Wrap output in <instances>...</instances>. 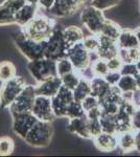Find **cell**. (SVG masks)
<instances>
[{
	"label": "cell",
	"instance_id": "42",
	"mask_svg": "<svg viewBox=\"0 0 140 157\" xmlns=\"http://www.w3.org/2000/svg\"><path fill=\"white\" fill-rule=\"evenodd\" d=\"M107 64H108L109 70H111V71H119L121 66H123V62L118 56H116V57L107 60Z\"/></svg>",
	"mask_w": 140,
	"mask_h": 157
},
{
	"label": "cell",
	"instance_id": "9",
	"mask_svg": "<svg viewBox=\"0 0 140 157\" xmlns=\"http://www.w3.org/2000/svg\"><path fill=\"white\" fill-rule=\"evenodd\" d=\"M67 58L71 61L74 70L78 73H82L86 69L90 68L91 65V52L85 48L83 42L76 43L71 46L68 50Z\"/></svg>",
	"mask_w": 140,
	"mask_h": 157
},
{
	"label": "cell",
	"instance_id": "31",
	"mask_svg": "<svg viewBox=\"0 0 140 157\" xmlns=\"http://www.w3.org/2000/svg\"><path fill=\"white\" fill-rule=\"evenodd\" d=\"M61 80H62V85L67 87L68 89L73 90L74 88L78 86V82L81 80V75L78 71H72L69 72L67 75L61 77Z\"/></svg>",
	"mask_w": 140,
	"mask_h": 157
},
{
	"label": "cell",
	"instance_id": "11",
	"mask_svg": "<svg viewBox=\"0 0 140 157\" xmlns=\"http://www.w3.org/2000/svg\"><path fill=\"white\" fill-rule=\"evenodd\" d=\"M12 117H13V123H12L13 131H14V133L16 135L23 139L27 135V133L32 129V126L39 121L32 112L18 113V114L12 115Z\"/></svg>",
	"mask_w": 140,
	"mask_h": 157
},
{
	"label": "cell",
	"instance_id": "7",
	"mask_svg": "<svg viewBox=\"0 0 140 157\" xmlns=\"http://www.w3.org/2000/svg\"><path fill=\"white\" fill-rule=\"evenodd\" d=\"M36 87L32 85H26L21 91L16 100L9 107L11 115L18 114L23 112H32L36 98Z\"/></svg>",
	"mask_w": 140,
	"mask_h": 157
},
{
	"label": "cell",
	"instance_id": "12",
	"mask_svg": "<svg viewBox=\"0 0 140 157\" xmlns=\"http://www.w3.org/2000/svg\"><path fill=\"white\" fill-rule=\"evenodd\" d=\"M25 3V0H4L0 4V26L15 24L16 13Z\"/></svg>",
	"mask_w": 140,
	"mask_h": 157
},
{
	"label": "cell",
	"instance_id": "14",
	"mask_svg": "<svg viewBox=\"0 0 140 157\" xmlns=\"http://www.w3.org/2000/svg\"><path fill=\"white\" fill-rule=\"evenodd\" d=\"M98 41L99 45L97 52H95L98 58H101L104 60H109L111 58H114L118 56L119 47L117 45V40H113L111 38H108L106 36L98 34Z\"/></svg>",
	"mask_w": 140,
	"mask_h": 157
},
{
	"label": "cell",
	"instance_id": "51",
	"mask_svg": "<svg viewBox=\"0 0 140 157\" xmlns=\"http://www.w3.org/2000/svg\"><path fill=\"white\" fill-rule=\"evenodd\" d=\"M136 66H137V69H138V71L140 72V60L136 62Z\"/></svg>",
	"mask_w": 140,
	"mask_h": 157
},
{
	"label": "cell",
	"instance_id": "28",
	"mask_svg": "<svg viewBox=\"0 0 140 157\" xmlns=\"http://www.w3.org/2000/svg\"><path fill=\"white\" fill-rule=\"evenodd\" d=\"M90 70H91V73H92L93 77L104 78L107 73L109 72V68H108V64H107V61L97 57V59L91 62Z\"/></svg>",
	"mask_w": 140,
	"mask_h": 157
},
{
	"label": "cell",
	"instance_id": "25",
	"mask_svg": "<svg viewBox=\"0 0 140 157\" xmlns=\"http://www.w3.org/2000/svg\"><path fill=\"white\" fill-rule=\"evenodd\" d=\"M17 75L16 66L11 61H1L0 62V81L6 82L7 80H11L12 78Z\"/></svg>",
	"mask_w": 140,
	"mask_h": 157
},
{
	"label": "cell",
	"instance_id": "35",
	"mask_svg": "<svg viewBox=\"0 0 140 157\" xmlns=\"http://www.w3.org/2000/svg\"><path fill=\"white\" fill-rule=\"evenodd\" d=\"M99 106L101 108L103 114H109V115H115L118 112L119 105L114 102L108 100H103L99 102Z\"/></svg>",
	"mask_w": 140,
	"mask_h": 157
},
{
	"label": "cell",
	"instance_id": "15",
	"mask_svg": "<svg viewBox=\"0 0 140 157\" xmlns=\"http://www.w3.org/2000/svg\"><path fill=\"white\" fill-rule=\"evenodd\" d=\"M61 86H62V80L59 75H57V77H53L42 83H39L36 86V94L44 95V97L51 98L58 93Z\"/></svg>",
	"mask_w": 140,
	"mask_h": 157
},
{
	"label": "cell",
	"instance_id": "32",
	"mask_svg": "<svg viewBox=\"0 0 140 157\" xmlns=\"http://www.w3.org/2000/svg\"><path fill=\"white\" fill-rule=\"evenodd\" d=\"M15 141L9 136L0 137V156H9L14 152Z\"/></svg>",
	"mask_w": 140,
	"mask_h": 157
},
{
	"label": "cell",
	"instance_id": "13",
	"mask_svg": "<svg viewBox=\"0 0 140 157\" xmlns=\"http://www.w3.org/2000/svg\"><path fill=\"white\" fill-rule=\"evenodd\" d=\"M32 113L39 121L51 123L55 118L51 107V98L44 95H36Z\"/></svg>",
	"mask_w": 140,
	"mask_h": 157
},
{
	"label": "cell",
	"instance_id": "24",
	"mask_svg": "<svg viewBox=\"0 0 140 157\" xmlns=\"http://www.w3.org/2000/svg\"><path fill=\"white\" fill-rule=\"evenodd\" d=\"M121 29H121L116 22L112 21V20H109V19H106L105 23H104L103 27H101L99 34L108 38H111V39H113V40H117Z\"/></svg>",
	"mask_w": 140,
	"mask_h": 157
},
{
	"label": "cell",
	"instance_id": "34",
	"mask_svg": "<svg viewBox=\"0 0 140 157\" xmlns=\"http://www.w3.org/2000/svg\"><path fill=\"white\" fill-rule=\"evenodd\" d=\"M51 107L55 118L66 117V108H67V105L65 103H63L57 95L51 98Z\"/></svg>",
	"mask_w": 140,
	"mask_h": 157
},
{
	"label": "cell",
	"instance_id": "20",
	"mask_svg": "<svg viewBox=\"0 0 140 157\" xmlns=\"http://www.w3.org/2000/svg\"><path fill=\"white\" fill-rule=\"evenodd\" d=\"M117 45L119 48H136L140 47L138 39L135 34V30L121 29L120 34L117 38Z\"/></svg>",
	"mask_w": 140,
	"mask_h": 157
},
{
	"label": "cell",
	"instance_id": "10",
	"mask_svg": "<svg viewBox=\"0 0 140 157\" xmlns=\"http://www.w3.org/2000/svg\"><path fill=\"white\" fill-rule=\"evenodd\" d=\"M87 0H55L48 13L53 18H65L82 10Z\"/></svg>",
	"mask_w": 140,
	"mask_h": 157
},
{
	"label": "cell",
	"instance_id": "44",
	"mask_svg": "<svg viewBox=\"0 0 140 157\" xmlns=\"http://www.w3.org/2000/svg\"><path fill=\"white\" fill-rule=\"evenodd\" d=\"M131 123H132V129H133V131L140 130V108H137L134 111L131 118Z\"/></svg>",
	"mask_w": 140,
	"mask_h": 157
},
{
	"label": "cell",
	"instance_id": "27",
	"mask_svg": "<svg viewBox=\"0 0 140 157\" xmlns=\"http://www.w3.org/2000/svg\"><path fill=\"white\" fill-rule=\"evenodd\" d=\"M118 57L123 63H136L140 60V47L136 48H119Z\"/></svg>",
	"mask_w": 140,
	"mask_h": 157
},
{
	"label": "cell",
	"instance_id": "47",
	"mask_svg": "<svg viewBox=\"0 0 140 157\" xmlns=\"http://www.w3.org/2000/svg\"><path fill=\"white\" fill-rule=\"evenodd\" d=\"M135 135V150L140 153V130L134 131Z\"/></svg>",
	"mask_w": 140,
	"mask_h": 157
},
{
	"label": "cell",
	"instance_id": "26",
	"mask_svg": "<svg viewBox=\"0 0 140 157\" xmlns=\"http://www.w3.org/2000/svg\"><path fill=\"white\" fill-rule=\"evenodd\" d=\"M116 86L123 93L135 92L136 90H138L136 81L133 75H121Z\"/></svg>",
	"mask_w": 140,
	"mask_h": 157
},
{
	"label": "cell",
	"instance_id": "45",
	"mask_svg": "<svg viewBox=\"0 0 140 157\" xmlns=\"http://www.w3.org/2000/svg\"><path fill=\"white\" fill-rule=\"evenodd\" d=\"M101 114H103V112H101L100 106H97V107H94L92 109H90V110L86 111L87 118H100Z\"/></svg>",
	"mask_w": 140,
	"mask_h": 157
},
{
	"label": "cell",
	"instance_id": "50",
	"mask_svg": "<svg viewBox=\"0 0 140 157\" xmlns=\"http://www.w3.org/2000/svg\"><path fill=\"white\" fill-rule=\"evenodd\" d=\"M26 2H28V3H32V4H37L38 6V2H39V0H25Z\"/></svg>",
	"mask_w": 140,
	"mask_h": 157
},
{
	"label": "cell",
	"instance_id": "29",
	"mask_svg": "<svg viewBox=\"0 0 140 157\" xmlns=\"http://www.w3.org/2000/svg\"><path fill=\"white\" fill-rule=\"evenodd\" d=\"M86 114L85 110H84L82 103L78 102V101H72L67 105L66 108V118H73V117H81Z\"/></svg>",
	"mask_w": 140,
	"mask_h": 157
},
{
	"label": "cell",
	"instance_id": "2",
	"mask_svg": "<svg viewBox=\"0 0 140 157\" xmlns=\"http://www.w3.org/2000/svg\"><path fill=\"white\" fill-rule=\"evenodd\" d=\"M64 26L55 22L51 34L46 40L44 58L58 61L62 58H67L69 46L65 41L64 38Z\"/></svg>",
	"mask_w": 140,
	"mask_h": 157
},
{
	"label": "cell",
	"instance_id": "41",
	"mask_svg": "<svg viewBox=\"0 0 140 157\" xmlns=\"http://www.w3.org/2000/svg\"><path fill=\"white\" fill-rule=\"evenodd\" d=\"M81 103H82V106H83L84 110H85V112L88 110H90V109L94 108V107H97V106H99L98 98L93 97V95H91V94H89L88 97H86Z\"/></svg>",
	"mask_w": 140,
	"mask_h": 157
},
{
	"label": "cell",
	"instance_id": "36",
	"mask_svg": "<svg viewBox=\"0 0 140 157\" xmlns=\"http://www.w3.org/2000/svg\"><path fill=\"white\" fill-rule=\"evenodd\" d=\"M120 1L121 0H91L90 6H92L94 7H96L97 10H100V11L104 12L106 10L116 6Z\"/></svg>",
	"mask_w": 140,
	"mask_h": 157
},
{
	"label": "cell",
	"instance_id": "37",
	"mask_svg": "<svg viewBox=\"0 0 140 157\" xmlns=\"http://www.w3.org/2000/svg\"><path fill=\"white\" fill-rule=\"evenodd\" d=\"M83 44L85 48L90 52H94L95 54L97 52L99 41L97 35H93V36H86L83 40Z\"/></svg>",
	"mask_w": 140,
	"mask_h": 157
},
{
	"label": "cell",
	"instance_id": "43",
	"mask_svg": "<svg viewBox=\"0 0 140 157\" xmlns=\"http://www.w3.org/2000/svg\"><path fill=\"white\" fill-rule=\"evenodd\" d=\"M120 77H121V75H120V72H119V71H111V70H109V72L107 73L104 78H105V80L111 86H114V85H116L117 83H118Z\"/></svg>",
	"mask_w": 140,
	"mask_h": 157
},
{
	"label": "cell",
	"instance_id": "5",
	"mask_svg": "<svg viewBox=\"0 0 140 157\" xmlns=\"http://www.w3.org/2000/svg\"><path fill=\"white\" fill-rule=\"evenodd\" d=\"M27 69L38 84L58 75L57 61L47 59V58L29 61L27 63Z\"/></svg>",
	"mask_w": 140,
	"mask_h": 157
},
{
	"label": "cell",
	"instance_id": "49",
	"mask_svg": "<svg viewBox=\"0 0 140 157\" xmlns=\"http://www.w3.org/2000/svg\"><path fill=\"white\" fill-rule=\"evenodd\" d=\"M135 34H136L137 39H138V42H139V45H140V26H138L136 29H135Z\"/></svg>",
	"mask_w": 140,
	"mask_h": 157
},
{
	"label": "cell",
	"instance_id": "22",
	"mask_svg": "<svg viewBox=\"0 0 140 157\" xmlns=\"http://www.w3.org/2000/svg\"><path fill=\"white\" fill-rule=\"evenodd\" d=\"M118 147L123 153H130L135 150V135L134 131H128L117 135Z\"/></svg>",
	"mask_w": 140,
	"mask_h": 157
},
{
	"label": "cell",
	"instance_id": "48",
	"mask_svg": "<svg viewBox=\"0 0 140 157\" xmlns=\"http://www.w3.org/2000/svg\"><path fill=\"white\" fill-rule=\"evenodd\" d=\"M135 81H136V84H137V87H138V89L140 90V72L137 73L136 75H135Z\"/></svg>",
	"mask_w": 140,
	"mask_h": 157
},
{
	"label": "cell",
	"instance_id": "18",
	"mask_svg": "<svg viewBox=\"0 0 140 157\" xmlns=\"http://www.w3.org/2000/svg\"><path fill=\"white\" fill-rule=\"evenodd\" d=\"M38 6L37 4L32 3H26L24 4L21 9L16 13L15 16V24L19 25V26H24L32 20L36 15L38 14Z\"/></svg>",
	"mask_w": 140,
	"mask_h": 157
},
{
	"label": "cell",
	"instance_id": "1",
	"mask_svg": "<svg viewBox=\"0 0 140 157\" xmlns=\"http://www.w3.org/2000/svg\"><path fill=\"white\" fill-rule=\"evenodd\" d=\"M55 22L57 21L50 17L37 14L28 23L22 26L21 32L24 34V36L35 41H46L51 34Z\"/></svg>",
	"mask_w": 140,
	"mask_h": 157
},
{
	"label": "cell",
	"instance_id": "6",
	"mask_svg": "<svg viewBox=\"0 0 140 157\" xmlns=\"http://www.w3.org/2000/svg\"><path fill=\"white\" fill-rule=\"evenodd\" d=\"M25 86L26 82L20 75H16L11 80L2 82L0 87V107L2 109H9L12 103L25 88Z\"/></svg>",
	"mask_w": 140,
	"mask_h": 157
},
{
	"label": "cell",
	"instance_id": "38",
	"mask_svg": "<svg viewBox=\"0 0 140 157\" xmlns=\"http://www.w3.org/2000/svg\"><path fill=\"white\" fill-rule=\"evenodd\" d=\"M88 131L91 138L95 137L96 135L103 132L99 118H88Z\"/></svg>",
	"mask_w": 140,
	"mask_h": 157
},
{
	"label": "cell",
	"instance_id": "39",
	"mask_svg": "<svg viewBox=\"0 0 140 157\" xmlns=\"http://www.w3.org/2000/svg\"><path fill=\"white\" fill-rule=\"evenodd\" d=\"M55 95H57L63 103H65L66 105H68V104L71 103L72 101H74L72 90L68 89L67 87H65V86H63V85L61 86V88L59 89L58 93Z\"/></svg>",
	"mask_w": 140,
	"mask_h": 157
},
{
	"label": "cell",
	"instance_id": "19",
	"mask_svg": "<svg viewBox=\"0 0 140 157\" xmlns=\"http://www.w3.org/2000/svg\"><path fill=\"white\" fill-rule=\"evenodd\" d=\"M91 82V95L97 98L98 101H103L107 97L111 89V85L105 80V78L93 77L90 80Z\"/></svg>",
	"mask_w": 140,
	"mask_h": 157
},
{
	"label": "cell",
	"instance_id": "8",
	"mask_svg": "<svg viewBox=\"0 0 140 157\" xmlns=\"http://www.w3.org/2000/svg\"><path fill=\"white\" fill-rule=\"evenodd\" d=\"M81 21L84 26L92 35H98L106 21L104 13L92 6L83 7L81 13Z\"/></svg>",
	"mask_w": 140,
	"mask_h": 157
},
{
	"label": "cell",
	"instance_id": "40",
	"mask_svg": "<svg viewBox=\"0 0 140 157\" xmlns=\"http://www.w3.org/2000/svg\"><path fill=\"white\" fill-rule=\"evenodd\" d=\"M119 72L121 75H133L135 77L139 71L137 69L136 63H123Z\"/></svg>",
	"mask_w": 140,
	"mask_h": 157
},
{
	"label": "cell",
	"instance_id": "21",
	"mask_svg": "<svg viewBox=\"0 0 140 157\" xmlns=\"http://www.w3.org/2000/svg\"><path fill=\"white\" fill-rule=\"evenodd\" d=\"M63 33H64L65 41L69 46V48L76 43L83 42L84 38H85L83 30L78 26H75V25H70V26L66 27L64 26V32Z\"/></svg>",
	"mask_w": 140,
	"mask_h": 157
},
{
	"label": "cell",
	"instance_id": "33",
	"mask_svg": "<svg viewBox=\"0 0 140 157\" xmlns=\"http://www.w3.org/2000/svg\"><path fill=\"white\" fill-rule=\"evenodd\" d=\"M72 71H75L74 67L68 58H62L57 61V72L60 78Z\"/></svg>",
	"mask_w": 140,
	"mask_h": 157
},
{
	"label": "cell",
	"instance_id": "16",
	"mask_svg": "<svg viewBox=\"0 0 140 157\" xmlns=\"http://www.w3.org/2000/svg\"><path fill=\"white\" fill-rule=\"evenodd\" d=\"M93 143L101 152H112L118 147L117 135L106 132H101L93 137Z\"/></svg>",
	"mask_w": 140,
	"mask_h": 157
},
{
	"label": "cell",
	"instance_id": "46",
	"mask_svg": "<svg viewBox=\"0 0 140 157\" xmlns=\"http://www.w3.org/2000/svg\"><path fill=\"white\" fill-rule=\"evenodd\" d=\"M55 0H39L38 6L41 7V9L44 10V11L48 12L52 7L53 4H55Z\"/></svg>",
	"mask_w": 140,
	"mask_h": 157
},
{
	"label": "cell",
	"instance_id": "30",
	"mask_svg": "<svg viewBox=\"0 0 140 157\" xmlns=\"http://www.w3.org/2000/svg\"><path fill=\"white\" fill-rule=\"evenodd\" d=\"M100 125L103 132L111 133L116 135V123H115V116L109 115V114H101L100 118Z\"/></svg>",
	"mask_w": 140,
	"mask_h": 157
},
{
	"label": "cell",
	"instance_id": "3",
	"mask_svg": "<svg viewBox=\"0 0 140 157\" xmlns=\"http://www.w3.org/2000/svg\"><path fill=\"white\" fill-rule=\"evenodd\" d=\"M53 136V127L50 121H38L28 131L24 140L34 148H45L50 145Z\"/></svg>",
	"mask_w": 140,
	"mask_h": 157
},
{
	"label": "cell",
	"instance_id": "4",
	"mask_svg": "<svg viewBox=\"0 0 140 157\" xmlns=\"http://www.w3.org/2000/svg\"><path fill=\"white\" fill-rule=\"evenodd\" d=\"M15 45L28 61H34L44 58L46 41L38 42L24 36L23 33H19L15 36Z\"/></svg>",
	"mask_w": 140,
	"mask_h": 157
},
{
	"label": "cell",
	"instance_id": "23",
	"mask_svg": "<svg viewBox=\"0 0 140 157\" xmlns=\"http://www.w3.org/2000/svg\"><path fill=\"white\" fill-rule=\"evenodd\" d=\"M73 98L78 102H82L86 97H88L91 93V82L90 78L85 77H81V80L78 82V86L72 90Z\"/></svg>",
	"mask_w": 140,
	"mask_h": 157
},
{
	"label": "cell",
	"instance_id": "17",
	"mask_svg": "<svg viewBox=\"0 0 140 157\" xmlns=\"http://www.w3.org/2000/svg\"><path fill=\"white\" fill-rule=\"evenodd\" d=\"M67 131L82 138H91L88 131V118L86 114L81 117L69 118V121L67 124Z\"/></svg>",
	"mask_w": 140,
	"mask_h": 157
}]
</instances>
